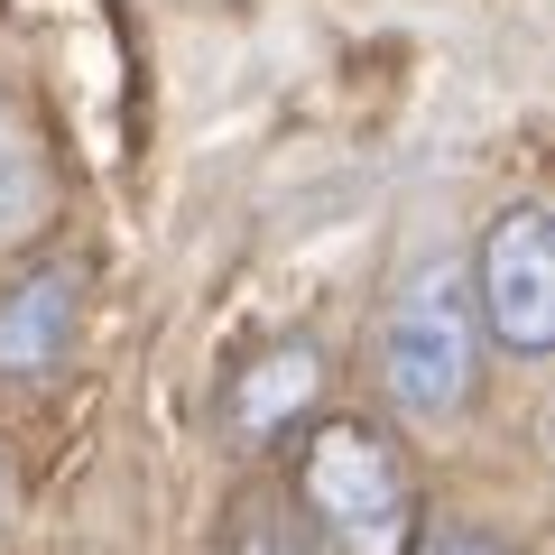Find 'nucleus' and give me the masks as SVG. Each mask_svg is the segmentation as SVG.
Listing matches in <instances>:
<instances>
[{
	"instance_id": "nucleus-1",
	"label": "nucleus",
	"mask_w": 555,
	"mask_h": 555,
	"mask_svg": "<svg viewBox=\"0 0 555 555\" xmlns=\"http://www.w3.org/2000/svg\"><path fill=\"white\" fill-rule=\"evenodd\" d=\"M473 352H481V315H473V269L454 259H416L389 287V315L371 334L379 389L398 416H454L473 389Z\"/></svg>"
},
{
	"instance_id": "nucleus-2",
	"label": "nucleus",
	"mask_w": 555,
	"mask_h": 555,
	"mask_svg": "<svg viewBox=\"0 0 555 555\" xmlns=\"http://www.w3.org/2000/svg\"><path fill=\"white\" fill-rule=\"evenodd\" d=\"M297 491H306V518L334 555H408V518H416V491H408V463L379 426L361 416H324L297 454Z\"/></svg>"
},
{
	"instance_id": "nucleus-3",
	"label": "nucleus",
	"mask_w": 555,
	"mask_h": 555,
	"mask_svg": "<svg viewBox=\"0 0 555 555\" xmlns=\"http://www.w3.org/2000/svg\"><path fill=\"white\" fill-rule=\"evenodd\" d=\"M481 324L491 343H509L518 361L555 352V214L546 204H509V214L481 232Z\"/></svg>"
},
{
	"instance_id": "nucleus-4",
	"label": "nucleus",
	"mask_w": 555,
	"mask_h": 555,
	"mask_svg": "<svg viewBox=\"0 0 555 555\" xmlns=\"http://www.w3.org/2000/svg\"><path fill=\"white\" fill-rule=\"evenodd\" d=\"M75 315H83L75 269H20L10 287H0V379L56 371L65 343H75Z\"/></svg>"
},
{
	"instance_id": "nucleus-5",
	"label": "nucleus",
	"mask_w": 555,
	"mask_h": 555,
	"mask_svg": "<svg viewBox=\"0 0 555 555\" xmlns=\"http://www.w3.org/2000/svg\"><path fill=\"white\" fill-rule=\"evenodd\" d=\"M315 398H324V352L315 343H269V352L232 379V436L241 444H278L297 416H315Z\"/></svg>"
},
{
	"instance_id": "nucleus-6",
	"label": "nucleus",
	"mask_w": 555,
	"mask_h": 555,
	"mask_svg": "<svg viewBox=\"0 0 555 555\" xmlns=\"http://www.w3.org/2000/svg\"><path fill=\"white\" fill-rule=\"evenodd\" d=\"M47 222V158L38 139H28V120L0 102V241H20Z\"/></svg>"
},
{
	"instance_id": "nucleus-7",
	"label": "nucleus",
	"mask_w": 555,
	"mask_h": 555,
	"mask_svg": "<svg viewBox=\"0 0 555 555\" xmlns=\"http://www.w3.org/2000/svg\"><path fill=\"white\" fill-rule=\"evenodd\" d=\"M232 555H334V546H324L306 518H287V509H241Z\"/></svg>"
},
{
	"instance_id": "nucleus-8",
	"label": "nucleus",
	"mask_w": 555,
	"mask_h": 555,
	"mask_svg": "<svg viewBox=\"0 0 555 555\" xmlns=\"http://www.w3.org/2000/svg\"><path fill=\"white\" fill-rule=\"evenodd\" d=\"M416 555H518V546L473 528V518H436V528H416Z\"/></svg>"
}]
</instances>
